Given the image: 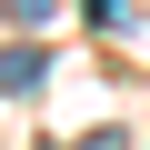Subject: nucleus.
Returning <instances> with one entry per match:
<instances>
[{"label": "nucleus", "instance_id": "1", "mask_svg": "<svg viewBox=\"0 0 150 150\" xmlns=\"http://www.w3.org/2000/svg\"><path fill=\"white\" fill-rule=\"evenodd\" d=\"M40 80V50H0V90H30Z\"/></svg>", "mask_w": 150, "mask_h": 150}]
</instances>
